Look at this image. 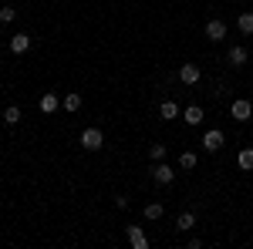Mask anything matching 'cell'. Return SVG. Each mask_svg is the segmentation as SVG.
Listing matches in <instances>:
<instances>
[{"instance_id": "10", "label": "cell", "mask_w": 253, "mask_h": 249, "mask_svg": "<svg viewBox=\"0 0 253 249\" xmlns=\"http://www.w3.org/2000/svg\"><path fill=\"white\" fill-rule=\"evenodd\" d=\"M58 108H61V98L54 95V91L41 95V111H44V115H51V111H58Z\"/></svg>"}, {"instance_id": "16", "label": "cell", "mask_w": 253, "mask_h": 249, "mask_svg": "<svg viewBox=\"0 0 253 249\" xmlns=\"http://www.w3.org/2000/svg\"><path fill=\"white\" fill-rule=\"evenodd\" d=\"M203 108H199V105H193V108H186V115H182V121H186V125H203Z\"/></svg>"}, {"instance_id": "4", "label": "cell", "mask_w": 253, "mask_h": 249, "mask_svg": "<svg viewBox=\"0 0 253 249\" xmlns=\"http://www.w3.org/2000/svg\"><path fill=\"white\" fill-rule=\"evenodd\" d=\"M152 178H156L159 185H172V178H175V172H172V165H166V162H152Z\"/></svg>"}, {"instance_id": "7", "label": "cell", "mask_w": 253, "mask_h": 249, "mask_svg": "<svg viewBox=\"0 0 253 249\" xmlns=\"http://www.w3.org/2000/svg\"><path fill=\"white\" fill-rule=\"evenodd\" d=\"M247 58H250V51H247L243 44H233V47L226 51V64H230V68H243Z\"/></svg>"}, {"instance_id": "17", "label": "cell", "mask_w": 253, "mask_h": 249, "mask_svg": "<svg viewBox=\"0 0 253 249\" xmlns=\"http://www.w3.org/2000/svg\"><path fill=\"white\" fill-rule=\"evenodd\" d=\"M236 165H240L243 172H253V148H243V152L236 155Z\"/></svg>"}, {"instance_id": "20", "label": "cell", "mask_w": 253, "mask_h": 249, "mask_svg": "<svg viewBox=\"0 0 253 249\" xmlns=\"http://www.w3.org/2000/svg\"><path fill=\"white\" fill-rule=\"evenodd\" d=\"M149 158H152V162H162V158H166V145H149Z\"/></svg>"}, {"instance_id": "2", "label": "cell", "mask_w": 253, "mask_h": 249, "mask_svg": "<svg viewBox=\"0 0 253 249\" xmlns=\"http://www.w3.org/2000/svg\"><path fill=\"white\" fill-rule=\"evenodd\" d=\"M230 118H233V121H250V118H253V101L236 98L233 105H230Z\"/></svg>"}, {"instance_id": "12", "label": "cell", "mask_w": 253, "mask_h": 249, "mask_svg": "<svg viewBox=\"0 0 253 249\" xmlns=\"http://www.w3.org/2000/svg\"><path fill=\"white\" fill-rule=\"evenodd\" d=\"M196 226V212H179V215H175V229L179 232H189Z\"/></svg>"}, {"instance_id": "19", "label": "cell", "mask_w": 253, "mask_h": 249, "mask_svg": "<svg viewBox=\"0 0 253 249\" xmlns=\"http://www.w3.org/2000/svg\"><path fill=\"white\" fill-rule=\"evenodd\" d=\"M179 169H186V172L196 169V155L193 152H182V155H179Z\"/></svg>"}, {"instance_id": "21", "label": "cell", "mask_w": 253, "mask_h": 249, "mask_svg": "<svg viewBox=\"0 0 253 249\" xmlns=\"http://www.w3.org/2000/svg\"><path fill=\"white\" fill-rule=\"evenodd\" d=\"M14 17H17V10H14V7H0V24H10Z\"/></svg>"}, {"instance_id": "9", "label": "cell", "mask_w": 253, "mask_h": 249, "mask_svg": "<svg viewBox=\"0 0 253 249\" xmlns=\"http://www.w3.org/2000/svg\"><path fill=\"white\" fill-rule=\"evenodd\" d=\"M31 51V34H14L10 37V54H27Z\"/></svg>"}, {"instance_id": "8", "label": "cell", "mask_w": 253, "mask_h": 249, "mask_svg": "<svg viewBox=\"0 0 253 249\" xmlns=\"http://www.w3.org/2000/svg\"><path fill=\"white\" fill-rule=\"evenodd\" d=\"M199 77H203L199 64H182V68H179V81H182V84H199Z\"/></svg>"}, {"instance_id": "11", "label": "cell", "mask_w": 253, "mask_h": 249, "mask_svg": "<svg viewBox=\"0 0 253 249\" xmlns=\"http://www.w3.org/2000/svg\"><path fill=\"white\" fill-rule=\"evenodd\" d=\"M61 108H64V111H71V115L81 111V95H78V91H68V95L61 98Z\"/></svg>"}, {"instance_id": "18", "label": "cell", "mask_w": 253, "mask_h": 249, "mask_svg": "<svg viewBox=\"0 0 253 249\" xmlns=\"http://www.w3.org/2000/svg\"><path fill=\"white\" fill-rule=\"evenodd\" d=\"M20 118H24V115H20V108H17V105H10V108L3 111V121H7V125H17Z\"/></svg>"}, {"instance_id": "1", "label": "cell", "mask_w": 253, "mask_h": 249, "mask_svg": "<svg viewBox=\"0 0 253 249\" xmlns=\"http://www.w3.org/2000/svg\"><path fill=\"white\" fill-rule=\"evenodd\" d=\"M81 148H84V152H101V148H105L101 128H84V132H81Z\"/></svg>"}, {"instance_id": "6", "label": "cell", "mask_w": 253, "mask_h": 249, "mask_svg": "<svg viewBox=\"0 0 253 249\" xmlns=\"http://www.w3.org/2000/svg\"><path fill=\"white\" fill-rule=\"evenodd\" d=\"M223 145H226V135L219 132V128H210V132L203 135V148L206 152H219Z\"/></svg>"}, {"instance_id": "5", "label": "cell", "mask_w": 253, "mask_h": 249, "mask_svg": "<svg viewBox=\"0 0 253 249\" xmlns=\"http://www.w3.org/2000/svg\"><path fill=\"white\" fill-rule=\"evenodd\" d=\"M125 236H128V246L132 249H149V236L142 226H125Z\"/></svg>"}, {"instance_id": "13", "label": "cell", "mask_w": 253, "mask_h": 249, "mask_svg": "<svg viewBox=\"0 0 253 249\" xmlns=\"http://www.w3.org/2000/svg\"><path fill=\"white\" fill-rule=\"evenodd\" d=\"M142 215H145L149 222H156V219H162V215H166V206H162V202H149V206L142 209Z\"/></svg>"}, {"instance_id": "3", "label": "cell", "mask_w": 253, "mask_h": 249, "mask_svg": "<svg viewBox=\"0 0 253 249\" xmlns=\"http://www.w3.org/2000/svg\"><path fill=\"white\" fill-rule=\"evenodd\" d=\"M206 40H213V44H219V40H226V20H219V17H213V20H206Z\"/></svg>"}, {"instance_id": "15", "label": "cell", "mask_w": 253, "mask_h": 249, "mask_svg": "<svg viewBox=\"0 0 253 249\" xmlns=\"http://www.w3.org/2000/svg\"><path fill=\"white\" fill-rule=\"evenodd\" d=\"M159 115H162V121H172V118H179V105L175 101H162L159 105Z\"/></svg>"}, {"instance_id": "14", "label": "cell", "mask_w": 253, "mask_h": 249, "mask_svg": "<svg viewBox=\"0 0 253 249\" xmlns=\"http://www.w3.org/2000/svg\"><path fill=\"white\" fill-rule=\"evenodd\" d=\"M236 27H240V34L250 37V34H253V10H243V14L236 17Z\"/></svg>"}]
</instances>
